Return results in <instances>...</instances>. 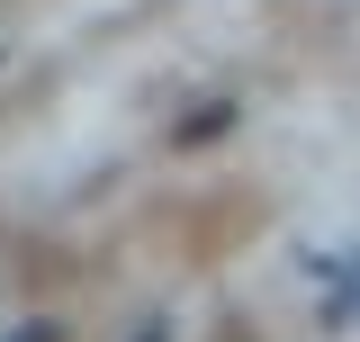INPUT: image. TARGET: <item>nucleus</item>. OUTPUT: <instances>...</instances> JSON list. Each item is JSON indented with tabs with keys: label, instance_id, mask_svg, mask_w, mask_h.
<instances>
[{
	"label": "nucleus",
	"instance_id": "obj_1",
	"mask_svg": "<svg viewBox=\"0 0 360 342\" xmlns=\"http://www.w3.org/2000/svg\"><path fill=\"white\" fill-rule=\"evenodd\" d=\"M352 315H360V279H352V298H342V306H333V324H352Z\"/></svg>",
	"mask_w": 360,
	"mask_h": 342
},
{
	"label": "nucleus",
	"instance_id": "obj_2",
	"mask_svg": "<svg viewBox=\"0 0 360 342\" xmlns=\"http://www.w3.org/2000/svg\"><path fill=\"white\" fill-rule=\"evenodd\" d=\"M9 342H54V334H45V324H18V334H9Z\"/></svg>",
	"mask_w": 360,
	"mask_h": 342
}]
</instances>
